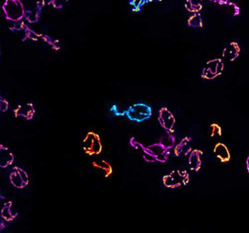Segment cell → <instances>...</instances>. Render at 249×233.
<instances>
[{
    "instance_id": "obj_1",
    "label": "cell",
    "mask_w": 249,
    "mask_h": 233,
    "mask_svg": "<svg viewBox=\"0 0 249 233\" xmlns=\"http://www.w3.org/2000/svg\"><path fill=\"white\" fill-rule=\"evenodd\" d=\"M168 134L165 138V141L161 140L159 143L151 144L148 146H144L142 143L135 141V138H132L129 143L134 148L141 150L143 153V159L147 162L165 163L168 160L170 155V150L174 146L176 138H173L168 143Z\"/></svg>"
},
{
    "instance_id": "obj_2",
    "label": "cell",
    "mask_w": 249,
    "mask_h": 233,
    "mask_svg": "<svg viewBox=\"0 0 249 233\" xmlns=\"http://www.w3.org/2000/svg\"><path fill=\"white\" fill-rule=\"evenodd\" d=\"M2 10L8 21L18 22L25 17L26 11L21 0H5Z\"/></svg>"
},
{
    "instance_id": "obj_3",
    "label": "cell",
    "mask_w": 249,
    "mask_h": 233,
    "mask_svg": "<svg viewBox=\"0 0 249 233\" xmlns=\"http://www.w3.org/2000/svg\"><path fill=\"white\" fill-rule=\"evenodd\" d=\"M190 181V175L186 170H174L163 176L164 186L168 189H176L186 186Z\"/></svg>"
},
{
    "instance_id": "obj_4",
    "label": "cell",
    "mask_w": 249,
    "mask_h": 233,
    "mask_svg": "<svg viewBox=\"0 0 249 233\" xmlns=\"http://www.w3.org/2000/svg\"><path fill=\"white\" fill-rule=\"evenodd\" d=\"M124 114L129 120L141 123L151 117L152 108L145 103H135L124 110Z\"/></svg>"
},
{
    "instance_id": "obj_5",
    "label": "cell",
    "mask_w": 249,
    "mask_h": 233,
    "mask_svg": "<svg viewBox=\"0 0 249 233\" xmlns=\"http://www.w3.org/2000/svg\"><path fill=\"white\" fill-rule=\"evenodd\" d=\"M83 150L89 156L99 155L103 151L101 138L94 132H89L82 142Z\"/></svg>"
},
{
    "instance_id": "obj_6",
    "label": "cell",
    "mask_w": 249,
    "mask_h": 233,
    "mask_svg": "<svg viewBox=\"0 0 249 233\" xmlns=\"http://www.w3.org/2000/svg\"><path fill=\"white\" fill-rule=\"evenodd\" d=\"M224 69V63L222 59L219 58L211 59L205 64L201 72V77L208 81L215 79L223 73Z\"/></svg>"
},
{
    "instance_id": "obj_7",
    "label": "cell",
    "mask_w": 249,
    "mask_h": 233,
    "mask_svg": "<svg viewBox=\"0 0 249 233\" xmlns=\"http://www.w3.org/2000/svg\"><path fill=\"white\" fill-rule=\"evenodd\" d=\"M158 121L161 127L165 130L166 133L173 134L176 122V118L167 108L162 107L160 109Z\"/></svg>"
},
{
    "instance_id": "obj_8",
    "label": "cell",
    "mask_w": 249,
    "mask_h": 233,
    "mask_svg": "<svg viewBox=\"0 0 249 233\" xmlns=\"http://www.w3.org/2000/svg\"><path fill=\"white\" fill-rule=\"evenodd\" d=\"M9 179L11 184L17 189H24L30 183V178L27 172L19 167H13Z\"/></svg>"
},
{
    "instance_id": "obj_9",
    "label": "cell",
    "mask_w": 249,
    "mask_h": 233,
    "mask_svg": "<svg viewBox=\"0 0 249 233\" xmlns=\"http://www.w3.org/2000/svg\"><path fill=\"white\" fill-rule=\"evenodd\" d=\"M36 113L34 105L32 103L18 105L14 110V114L16 118L22 117L28 121L32 120L34 118Z\"/></svg>"
},
{
    "instance_id": "obj_10",
    "label": "cell",
    "mask_w": 249,
    "mask_h": 233,
    "mask_svg": "<svg viewBox=\"0 0 249 233\" xmlns=\"http://www.w3.org/2000/svg\"><path fill=\"white\" fill-rule=\"evenodd\" d=\"M203 151L199 149H193L188 157L189 168L195 173H198L202 168Z\"/></svg>"
},
{
    "instance_id": "obj_11",
    "label": "cell",
    "mask_w": 249,
    "mask_h": 233,
    "mask_svg": "<svg viewBox=\"0 0 249 233\" xmlns=\"http://www.w3.org/2000/svg\"><path fill=\"white\" fill-rule=\"evenodd\" d=\"M191 142H192L191 137L186 136L183 138L177 145H175L173 148L175 156L177 157L189 156L191 151L193 150L191 145Z\"/></svg>"
},
{
    "instance_id": "obj_12",
    "label": "cell",
    "mask_w": 249,
    "mask_h": 233,
    "mask_svg": "<svg viewBox=\"0 0 249 233\" xmlns=\"http://www.w3.org/2000/svg\"><path fill=\"white\" fill-rule=\"evenodd\" d=\"M46 5V2L45 0L37 1L34 8L28 10V11H26L25 17L24 18L28 22L31 23V24L37 22L38 20L40 19L42 10H43V8H44Z\"/></svg>"
},
{
    "instance_id": "obj_13",
    "label": "cell",
    "mask_w": 249,
    "mask_h": 233,
    "mask_svg": "<svg viewBox=\"0 0 249 233\" xmlns=\"http://www.w3.org/2000/svg\"><path fill=\"white\" fill-rule=\"evenodd\" d=\"M240 47L238 43L236 42H231L227 44L224 48L222 52V56L224 59L234 62L240 56Z\"/></svg>"
},
{
    "instance_id": "obj_14",
    "label": "cell",
    "mask_w": 249,
    "mask_h": 233,
    "mask_svg": "<svg viewBox=\"0 0 249 233\" xmlns=\"http://www.w3.org/2000/svg\"><path fill=\"white\" fill-rule=\"evenodd\" d=\"M213 153L218 160L222 163L229 162L231 160V154L228 147L223 143H217L214 145Z\"/></svg>"
},
{
    "instance_id": "obj_15",
    "label": "cell",
    "mask_w": 249,
    "mask_h": 233,
    "mask_svg": "<svg viewBox=\"0 0 249 233\" xmlns=\"http://www.w3.org/2000/svg\"><path fill=\"white\" fill-rule=\"evenodd\" d=\"M14 155L8 147L3 144L0 145V167L2 168H6L12 165L14 163Z\"/></svg>"
},
{
    "instance_id": "obj_16",
    "label": "cell",
    "mask_w": 249,
    "mask_h": 233,
    "mask_svg": "<svg viewBox=\"0 0 249 233\" xmlns=\"http://www.w3.org/2000/svg\"><path fill=\"white\" fill-rule=\"evenodd\" d=\"M92 166L96 170H98L101 174H103L104 178H108L113 174V167L111 164L106 160H101L93 161Z\"/></svg>"
},
{
    "instance_id": "obj_17",
    "label": "cell",
    "mask_w": 249,
    "mask_h": 233,
    "mask_svg": "<svg viewBox=\"0 0 249 233\" xmlns=\"http://www.w3.org/2000/svg\"><path fill=\"white\" fill-rule=\"evenodd\" d=\"M12 207L13 203L11 201L5 202L2 206V211H1V217L4 221H7V222L14 221L18 216L17 213L14 214L13 212Z\"/></svg>"
},
{
    "instance_id": "obj_18",
    "label": "cell",
    "mask_w": 249,
    "mask_h": 233,
    "mask_svg": "<svg viewBox=\"0 0 249 233\" xmlns=\"http://www.w3.org/2000/svg\"><path fill=\"white\" fill-rule=\"evenodd\" d=\"M202 2L203 0H186L185 8L192 14L199 13L202 9Z\"/></svg>"
},
{
    "instance_id": "obj_19",
    "label": "cell",
    "mask_w": 249,
    "mask_h": 233,
    "mask_svg": "<svg viewBox=\"0 0 249 233\" xmlns=\"http://www.w3.org/2000/svg\"><path fill=\"white\" fill-rule=\"evenodd\" d=\"M187 24L188 26L192 28H202L203 27V20H202V15L199 13L192 14V15L188 19Z\"/></svg>"
},
{
    "instance_id": "obj_20",
    "label": "cell",
    "mask_w": 249,
    "mask_h": 233,
    "mask_svg": "<svg viewBox=\"0 0 249 233\" xmlns=\"http://www.w3.org/2000/svg\"><path fill=\"white\" fill-rule=\"evenodd\" d=\"M148 2V0H129V5L132 12L141 13Z\"/></svg>"
},
{
    "instance_id": "obj_21",
    "label": "cell",
    "mask_w": 249,
    "mask_h": 233,
    "mask_svg": "<svg viewBox=\"0 0 249 233\" xmlns=\"http://www.w3.org/2000/svg\"><path fill=\"white\" fill-rule=\"evenodd\" d=\"M210 135L211 138H218L222 136V129L218 124L213 123L210 125Z\"/></svg>"
},
{
    "instance_id": "obj_22",
    "label": "cell",
    "mask_w": 249,
    "mask_h": 233,
    "mask_svg": "<svg viewBox=\"0 0 249 233\" xmlns=\"http://www.w3.org/2000/svg\"><path fill=\"white\" fill-rule=\"evenodd\" d=\"M46 4L52 5L56 9H62L68 3V0H45Z\"/></svg>"
},
{
    "instance_id": "obj_23",
    "label": "cell",
    "mask_w": 249,
    "mask_h": 233,
    "mask_svg": "<svg viewBox=\"0 0 249 233\" xmlns=\"http://www.w3.org/2000/svg\"><path fill=\"white\" fill-rule=\"evenodd\" d=\"M227 5H228V6L230 7V9H231V12L232 13L233 17H237V16L240 15V8H239L238 5H237V4L232 2H229Z\"/></svg>"
},
{
    "instance_id": "obj_24",
    "label": "cell",
    "mask_w": 249,
    "mask_h": 233,
    "mask_svg": "<svg viewBox=\"0 0 249 233\" xmlns=\"http://www.w3.org/2000/svg\"><path fill=\"white\" fill-rule=\"evenodd\" d=\"M8 108H9V103L6 99L3 98V97H0V110L2 113L8 111Z\"/></svg>"
},
{
    "instance_id": "obj_25",
    "label": "cell",
    "mask_w": 249,
    "mask_h": 233,
    "mask_svg": "<svg viewBox=\"0 0 249 233\" xmlns=\"http://www.w3.org/2000/svg\"><path fill=\"white\" fill-rule=\"evenodd\" d=\"M110 111L111 112V113H113V114L116 116H125L124 110V111H119V109H118V107L116 105L112 106L111 108L110 109Z\"/></svg>"
},
{
    "instance_id": "obj_26",
    "label": "cell",
    "mask_w": 249,
    "mask_h": 233,
    "mask_svg": "<svg viewBox=\"0 0 249 233\" xmlns=\"http://www.w3.org/2000/svg\"><path fill=\"white\" fill-rule=\"evenodd\" d=\"M213 3L218 4L220 5H226L229 3L230 0H209Z\"/></svg>"
},
{
    "instance_id": "obj_27",
    "label": "cell",
    "mask_w": 249,
    "mask_h": 233,
    "mask_svg": "<svg viewBox=\"0 0 249 233\" xmlns=\"http://www.w3.org/2000/svg\"><path fill=\"white\" fill-rule=\"evenodd\" d=\"M246 168H247L248 173H249V155L248 156L246 159Z\"/></svg>"
},
{
    "instance_id": "obj_28",
    "label": "cell",
    "mask_w": 249,
    "mask_h": 233,
    "mask_svg": "<svg viewBox=\"0 0 249 233\" xmlns=\"http://www.w3.org/2000/svg\"><path fill=\"white\" fill-rule=\"evenodd\" d=\"M154 1H159V2H161L162 0H148V2H154Z\"/></svg>"
}]
</instances>
